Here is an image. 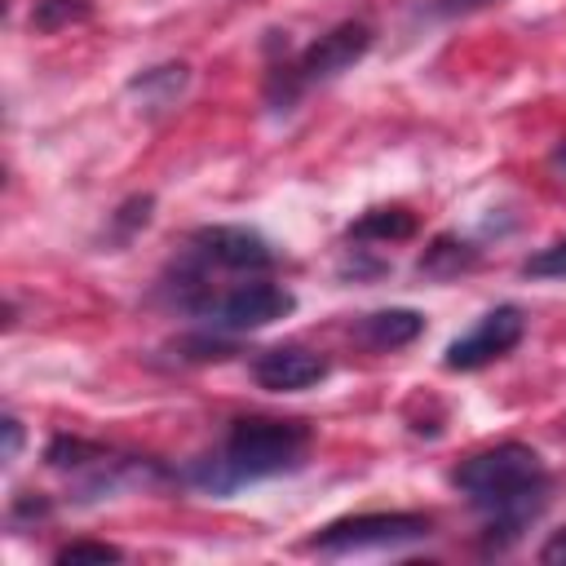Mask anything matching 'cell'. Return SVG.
<instances>
[{
  "label": "cell",
  "instance_id": "1",
  "mask_svg": "<svg viewBox=\"0 0 566 566\" xmlns=\"http://www.w3.org/2000/svg\"><path fill=\"white\" fill-rule=\"evenodd\" d=\"M455 486L469 495V504L482 513L491 539H517L526 522L539 517L548 500V473L544 460L522 442H500L478 455H469L455 469Z\"/></svg>",
  "mask_w": 566,
  "mask_h": 566
},
{
  "label": "cell",
  "instance_id": "2",
  "mask_svg": "<svg viewBox=\"0 0 566 566\" xmlns=\"http://www.w3.org/2000/svg\"><path fill=\"white\" fill-rule=\"evenodd\" d=\"M305 447H310V429L301 420H270V416L234 420L221 451L195 469V482L212 491H234L243 482H261L296 469L305 460Z\"/></svg>",
  "mask_w": 566,
  "mask_h": 566
},
{
  "label": "cell",
  "instance_id": "3",
  "mask_svg": "<svg viewBox=\"0 0 566 566\" xmlns=\"http://www.w3.org/2000/svg\"><path fill=\"white\" fill-rule=\"evenodd\" d=\"M367 44H371V31H367L363 22H340V27H332V31L318 35L296 62H287V66L274 71V84H270L274 102H292L301 88L340 75L345 66H354V62L367 53Z\"/></svg>",
  "mask_w": 566,
  "mask_h": 566
},
{
  "label": "cell",
  "instance_id": "4",
  "mask_svg": "<svg viewBox=\"0 0 566 566\" xmlns=\"http://www.w3.org/2000/svg\"><path fill=\"white\" fill-rule=\"evenodd\" d=\"M429 535V517L416 513H363V517H340L323 526L310 548L314 553H363V548H394Z\"/></svg>",
  "mask_w": 566,
  "mask_h": 566
},
{
  "label": "cell",
  "instance_id": "5",
  "mask_svg": "<svg viewBox=\"0 0 566 566\" xmlns=\"http://www.w3.org/2000/svg\"><path fill=\"white\" fill-rule=\"evenodd\" d=\"M287 310H292V292L279 287V283H265V279L234 283L230 292L208 296V301L199 305V314H208L212 327H226V332H252V327H265V323L283 318Z\"/></svg>",
  "mask_w": 566,
  "mask_h": 566
},
{
  "label": "cell",
  "instance_id": "6",
  "mask_svg": "<svg viewBox=\"0 0 566 566\" xmlns=\"http://www.w3.org/2000/svg\"><path fill=\"white\" fill-rule=\"evenodd\" d=\"M522 310L517 305H500L491 314L478 318L473 332H464L460 340L447 345V367L451 371H473V367H486L495 358H504L517 340H522Z\"/></svg>",
  "mask_w": 566,
  "mask_h": 566
},
{
  "label": "cell",
  "instance_id": "7",
  "mask_svg": "<svg viewBox=\"0 0 566 566\" xmlns=\"http://www.w3.org/2000/svg\"><path fill=\"white\" fill-rule=\"evenodd\" d=\"M195 252L199 261H212L221 270H265L274 261L270 243L256 234V230H243V226H212V230H199L195 234Z\"/></svg>",
  "mask_w": 566,
  "mask_h": 566
},
{
  "label": "cell",
  "instance_id": "8",
  "mask_svg": "<svg viewBox=\"0 0 566 566\" xmlns=\"http://www.w3.org/2000/svg\"><path fill=\"white\" fill-rule=\"evenodd\" d=\"M252 376L261 389H274V394H296V389H310L327 376V363L310 349H296V345H279V349H265L256 363H252Z\"/></svg>",
  "mask_w": 566,
  "mask_h": 566
},
{
  "label": "cell",
  "instance_id": "9",
  "mask_svg": "<svg viewBox=\"0 0 566 566\" xmlns=\"http://www.w3.org/2000/svg\"><path fill=\"white\" fill-rule=\"evenodd\" d=\"M420 327H424V318H420L416 310H380V314H367L358 332H363V340L376 345V349H398V345L416 340Z\"/></svg>",
  "mask_w": 566,
  "mask_h": 566
},
{
  "label": "cell",
  "instance_id": "10",
  "mask_svg": "<svg viewBox=\"0 0 566 566\" xmlns=\"http://www.w3.org/2000/svg\"><path fill=\"white\" fill-rule=\"evenodd\" d=\"M411 230H416V221H411L402 208H376V212H367V217L354 226L358 239H367V234H376V239H407Z\"/></svg>",
  "mask_w": 566,
  "mask_h": 566
},
{
  "label": "cell",
  "instance_id": "11",
  "mask_svg": "<svg viewBox=\"0 0 566 566\" xmlns=\"http://www.w3.org/2000/svg\"><path fill=\"white\" fill-rule=\"evenodd\" d=\"M80 18H88V0H40L35 4V27H44V31H57Z\"/></svg>",
  "mask_w": 566,
  "mask_h": 566
},
{
  "label": "cell",
  "instance_id": "12",
  "mask_svg": "<svg viewBox=\"0 0 566 566\" xmlns=\"http://www.w3.org/2000/svg\"><path fill=\"white\" fill-rule=\"evenodd\" d=\"M526 274H535V279H566V239H557L553 248L535 252L526 261Z\"/></svg>",
  "mask_w": 566,
  "mask_h": 566
},
{
  "label": "cell",
  "instance_id": "13",
  "mask_svg": "<svg viewBox=\"0 0 566 566\" xmlns=\"http://www.w3.org/2000/svg\"><path fill=\"white\" fill-rule=\"evenodd\" d=\"M57 562L62 566H75V562H119V548L115 544H66L62 553H57Z\"/></svg>",
  "mask_w": 566,
  "mask_h": 566
},
{
  "label": "cell",
  "instance_id": "14",
  "mask_svg": "<svg viewBox=\"0 0 566 566\" xmlns=\"http://www.w3.org/2000/svg\"><path fill=\"white\" fill-rule=\"evenodd\" d=\"M539 562H548V566H566V531L553 535V539L539 548Z\"/></svg>",
  "mask_w": 566,
  "mask_h": 566
},
{
  "label": "cell",
  "instance_id": "15",
  "mask_svg": "<svg viewBox=\"0 0 566 566\" xmlns=\"http://www.w3.org/2000/svg\"><path fill=\"white\" fill-rule=\"evenodd\" d=\"M18 447H22V429H18V420L9 416V420H4V460H13Z\"/></svg>",
  "mask_w": 566,
  "mask_h": 566
},
{
  "label": "cell",
  "instance_id": "16",
  "mask_svg": "<svg viewBox=\"0 0 566 566\" xmlns=\"http://www.w3.org/2000/svg\"><path fill=\"white\" fill-rule=\"evenodd\" d=\"M482 4H495V0H438L442 13H469V9H482Z\"/></svg>",
  "mask_w": 566,
  "mask_h": 566
},
{
  "label": "cell",
  "instance_id": "17",
  "mask_svg": "<svg viewBox=\"0 0 566 566\" xmlns=\"http://www.w3.org/2000/svg\"><path fill=\"white\" fill-rule=\"evenodd\" d=\"M557 164H562V168H566V146H562V150H557Z\"/></svg>",
  "mask_w": 566,
  "mask_h": 566
}]
</instances>
